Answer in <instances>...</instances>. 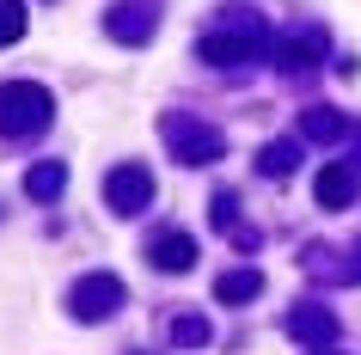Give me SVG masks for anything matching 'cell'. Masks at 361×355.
Segmentation results:
<instances>
[{
    "label": "cell",
    "instance_id": "1",
    "mask_svg": "<svg viewBox=\"0 0 361 355\" xmlns=\"http://www.w3.org/2000/svg\"><path fill=\"white\" fill-rule=\"evenodd\" d=\"M56 123V98L43 92L37 80H6L0 86V135L6 141H31Z\"/></svg>",
    "mask_w": 361,
    "mask_h": 355
},
{
    "label": "cell",
    "instance_id": "2",
    "mask_svg": "<svg viewBox=\"0 0 361 355\" xmlns=\"http://www.w3.org/2000/svg\"><path fill=\"white\" fill-rule=\"evenodd\" d=\"M159 135H166L178 166H214L227 153V135L214 129V123H202V116H190V111H166L159 116Z\"/></svg>",
    "mask_w": 361,
    "mask_h": 355
},
{
    "label": "cell",
    "instance_id": "3",
    "mask_svg": "<svg viewBox=\"0 0 361 355\" xmlns=\"http://www.w3.org/2000/svg\"><path fill=\"white\" fill-rule=\"evenodd\" d=\"M123 300H129L123 276H111V270H92V276H80L74 288H68V313H74L80 325H98V318H111Z\"/></svg>",
    "mask_w": 361,
    "mask_h": 355
},
{
    "label": "cell",
    "instance_id": "4",
    "mask_svg": "<svg viewBox=\"0 0 361 355\" xmlns=\"http://www.w3.org/2000/svg\"><path fill=\"white\" fill-rule=\"evenodd\" d=\"M104 203H111V215H141V208L153 203V172L135 166V160L111 166L104 172Z\"/></svg>",
    "mask_w": 361,
    "mask_h": 355
},
{
    "label": "cell",
    "instance_id": "5",
    "mask_svg": "<svg viewBox=\"0 0 361 355\" xmlns=\"http://www.w3.org/2000/svg\"><path fill=\"white\" fill-rule=\"evenodd\" d=\"M324 49H331V37H324L319 25H306V31H294V37H276V43H269V61H276L282 74H306V68H319Z\"/></svg>",
    "mask_w": 361,
    "mask_h": 355
},
{
    "label": "cell",
    "instance_id": "6",
    "mask_svg": "<svg viewBox=\"0 0 361 355\" xmlns=\"http://www.w3.org/2000/svg\"><path fill=\"white\" fill-rule=\"evenodd\" d=\"M147 263L166 270V276H184V270L196 263V239L184 233V227H159V233H147Z\"/></svg>",
    "mask_w": 361,
    "mask_h": 355
},
{
    "label": "cell",
    "instance_id": "7",
    "mask_svg": "<svg viewBox=\"0 0 361 355\" xmlns=\"http://www.w3.org/2000/svg\"><path fill=\"white\" fill-rule=\"evenodd\" d=\"M104 37L141 49V43L153 37V6H147V0H116L111 13H104Z\"/></svg>",
    "mask_w": 361,
    "mask_h": 355
},
{
    "label": "cell",
    "instance_id": "8",
    "mask_svg": "<svg viewBox=\"0 0 361 355\" xmlns=\"http://www.w3.org/2000/svg\"><path fill=\"white\" fill-rule=\"evenodd\" d=\"M288 337H294V343H306V349H331V343H337V313L306 300V306H294V313H288Z\"/></svg>",
    "mask_w": 361,
    "mask_h": 355
},
{
    "label": "cell",
    "instance_id": "9",
    "mask_svg": "<svg viewBox=\"0 0 361 355\" xmlns=\"http://www.w3.org/2000/svg\"><path fill=\"white\" fill-rule=\"evenodd\" d=\"M312 196H319V208H349V203H355V166H343V160L319 166V184H312Z\"/></svg>",
    "mask_w": 361,
    "mask_h": 355
},
{
    "label": "cell",
    "instance_id": "10",
    "mask_svg": "<svg viewBox=\"0 0 361 355\" xmlns=\"http://www.w3.org/2000/svg\"><path fill=\"white\" fill-rule=\"evenodd\" d=\"M61 190H68V160H37L25 172V196L31 203H56Z\"/></svg>",
    "mask_w": 361,
    "mask_h": 355
},
{
    "label": "cell",
    "instance_id": "11",
    "mask_svg": "<svg viewBox=\"0 0 361 355\" xmlns=\"http://www.w3.org/2000/svg\"><path fill=\"white\" fill-rule=\"evenodd\" d=\"M264 294V276L257 270H221L214 276V300L221 306H245V300H257Z\"/></svg>",
    "mask_w": 361,
    "mask_h": 355
},
{
    "label": "cell",
    "instance_id": "12",
    "mask_svg": "<svg viewBox=\"0 0 361 355\" xmlns=\"http://www.w3.org/2000/svg\"><path fill=\"white\" fill-rule=\"evenodd\" d=\"M300 135H306V141H343L349 123H343L331 104H312V111H300Z\"/></svg>",
    "mask_w": 361,
    "mask_h": 355
},
{
    "label": "cell",
    "instance_id": "13",
    "mask_svg": "<svg viewBox=\"0 0 361 355\" xmlns=\"http://www.w3.org/2000/svg\"><path fill=\"white\" fill-rule=\"evenodd\" d=\"M294 166H300V141H264L257 148V172L264 178H288Z\"/></svg>",
    "mask_w": 361,
    "mask_h": 355
},
{
    "label": "cell",
    "instance_id": "14",
    "mask_svg": "<svg viewBox=\"0 0 361 355\" xmlns=\"http://www.w3.org/2000/svg\"><path fill=\"white\" fill-rule=\"evenodd\" d=\"M209 337H214V325L202 313H178L171 318V343H178V349H202Z\"/></svg>",
    "mask_w": 361,
    "mask_h": 355
},
{
    "label": "cell",
    "instance_id": "15",
    "mask_svg": "<svg viewBox=\"0 0 361 355\" xmlns=\"http://www.w3.org/2000/svg\"><path fill=\"white\" fill-rule=\"evenodd\" d=\"M209 221L221 227V233H239V196H233V190H214V203H209Z\"/></svg>",
    "mask_w": 361,
    "mask_h": 355
},
{
    "label": "cell",
    "instance_id": "16",
    "mask_svg": "<svg viewBox=\"0 0 361 355\" xmlns=\"http://www.w3.org/2000/svg\"><path fill=\"white\" fill-rule=\"evenodd\" d=\"M25 37V0H0V49Z\"/></svg>",
    "mask_w": 361,
    "mask_h": 355
},
{
    "label": "cell",
    "instance_id": "17",
    "mask_svg": "<svg viewBox=\"0 0 361 355\" xmlns=\"http://www.w3.org/2000/svg\"><path fill=\"white\" fill-rule=\"evenodd\" d=\"M349 282H361V263H349Z\"/></svg>",
    "mask_w": 361,
    "mask_h": 355
},
{
    "label": "cell",
    "instance_id": "18",
    "mask_svg": "<svg viewBox=\"0 0 361 355\" xmlns=\"http://www.w3.org/2000/svg\"><path fill=\"white\" fill-rule=\"evenodd\" d=\"M312 355H319V349H312Z\"/></svg>",
    "mask_w": 361,
    "mask_h": 355
}]
</instances>
